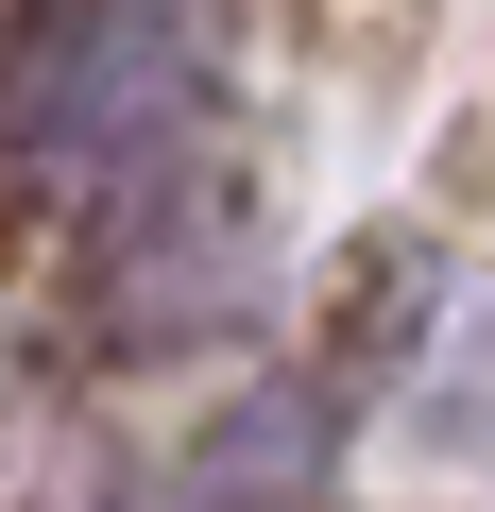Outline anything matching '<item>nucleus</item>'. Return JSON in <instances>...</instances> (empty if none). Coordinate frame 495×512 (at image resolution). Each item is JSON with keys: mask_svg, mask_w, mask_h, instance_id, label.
I'll list each match as a JSON object with an SVG mask.
<instances>
[{"mask_svg": "<svg viewBox=\"0 0 495 512\" xmlns=\"http://www.w3.org/2000/svg\"><path fill=\"white\" fill-rule=\"evenodd\" d=\"M342 495V393L325 376H274L188 427V461L154 478V512H325Z\"/></svg>", "mask_w": 495, "mask_h": 512, "instance_id": "obj_2", "label": "nucleus"}, {"mask_svg": "<svg viewBox=\"0 0 495 512\" xmlns=\"http://www.w3.org/2000/svg\"><path fill=\"white\" fill-rule=\"evenodd\" d=\"M0 171L86 222L120 274H205L239 239L222 205V69L205 35L137 18V0H69V18L0 35Z\"/></svg>", "mask_w": 495, "mask_h": 512, "instance_id": "obj_1", "label": "nucleus"}]
</instances>
